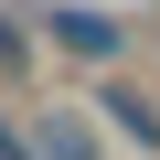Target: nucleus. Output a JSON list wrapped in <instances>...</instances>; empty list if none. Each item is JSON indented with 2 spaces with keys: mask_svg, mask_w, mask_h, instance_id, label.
Instances as JSON below:
<instances>
[{
  "mask_svg": "<svg viewBox=\"0 0 160 160\" xmlns=\"http://www.w3.org/2000/svg\"><path fill=\"white\" fill-rule=\"evenodd\" d=\"M22 149L32 160H107V128L86 96H32L22 107Z\"/></svg>",
  "mask_w": 160,
  "mask_h": 160,
  "instance_id": "nucleus-2",
  "label": "nucleus"
},
{
  "mask_svg": "<svg viewBox=\"0 0 160 160\" xmlns=\"http://www.w3.org/2000/svg\"><path fill=\"white\" fill-rule=\"evenodd\" d=\"M32 75H43V22L0 11V86H32Z\"/></svg>",
  "mask_w": 160,
  "mask_h": 160,
  "instance_id": "nucleus-4",
  "label": "nucleus"
},
{
  "mask_svg": "<svg viewBox=\"0 0 160 160\" xmlns=\"http://www.w3.org/2000/svg\"><path fill=\"white\" fill-rule=\"evenodd\" d=\"M86 107H96V128H107L118 149L160 160V86H139V75H96V86H86Z\"/></svg>",
  "mask_w": 160,
  "mask_h": 160,
  "instance_id": "nucleus-3",
  "label": "nucleus"
},
{
  "mask_svg": "<svg viewBox=\"0 0 160 160\" xmlns=\"http://www.w3.org/2000/svg\"><path fill=\"white\" fill-rule=\"evenodd\" d=\"M32 22H43V53L86 64V75H118V64H128V43H139L118 11H86V0H53V11H32Z\"/></svg>",
  "mask_w": 160,
  "mask_h": 160,
  "instance_id": "nucleus-1",
  "label": "nucleus"
}]
</instances>
